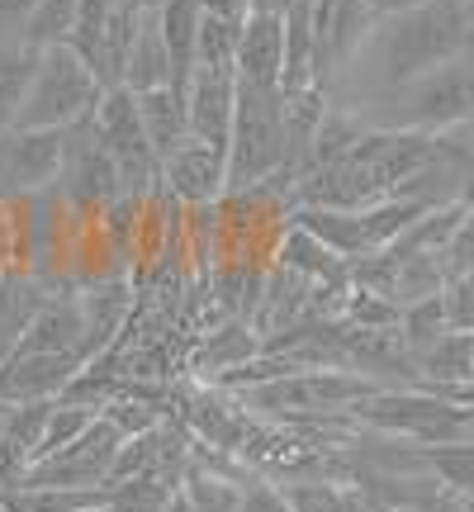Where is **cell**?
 I'll use <instances>...</instances> for the list:
<instances>
[{"instance_id": "1", "label": "cell", "mask_w": 474, "mask_h": 512, "mask_svg": "<svg viewBox=\"0 0 474 512\" xmlns=\"http://www.w3.org/2000/svg\"><path fill=\"white\" fill-rule=\"evenodd\" d=\"M465 48H470L465 0H427L403 15H380L370 38L356 48V57L328 81V100L361 110L370 100L418 81L422 72L451 62Z\"/></svg>"}, {"instance_id": "2", "label": "cell", "mask_w": 474, "mask_h": 512, "mask_svg": "<svg viewBox=\"0 0 474 512\" xmlns=\"http://www.w3.org/2000/svg\"><path fill=\"white\" fill-rule=\"evenodd\" d=\"M370 128H399V133H456V128L474 124V53H456L451 62H441L432 72H422L418 81H408L399 91L380 95L356 110Z\"/></svg>"}, {"instance_id": "3", "label": "cell", "mask_w": 474, "mask_h": 512, "mask_svg": "<svg viewBox=\"0 0 474 512\" xmlns=\"http://www.w3.org/2000/svg\"><path fill=\"white\" fill-rule=\"evenodd\" d=\"M290 176V124L285 91L237 81L233 138H228V195H247L256 185Z\"/></svg>"}, {"instance_id": "4", "label": "cell", "mask_w": 474, "mask_h": 512, "mask_svg": "<svg viewBox=\"0 0 474 512\" xmlns=\"http://www.w3.org/2000/svg\"><path fill=\"white\" fill-rule=\"evenodd\" d=\"M351 418L384 432L403 437L413 446H446V441H474V403L446 399L432 389H375L370 399L351 408Z\"/></svg>"}, {"instance_id": "5", "label": "cell", "mask_w": 474, "mask_h": 512, "mask_svg": "<svg viewBox=\"0 0 474 512\" xmlns=\"http://www.w3.org/2000/svg\"><path fill=\"white\" fill-rule=\"evenodd\" d=\"M100 76L86 57L76 53L72 43H53L38 53V72L29 81V95H24V110H19L15 128H76L86 124L100 105Z\"/></svg>"}, {"instance_id": "6", "label": "cell", "mask_w": 474, "mask_h": 512, "mask_svg": "<svg viewBox=\"0 0 474 512\" xmlns=\"http://www.w3.org/2000/svg\"><path fill=\"white\" fill-rule=\"evenodd\" d=\"M91 124H95V133H100L105 152L114 157V166H119L124 195H133V200H152V195L162 190V157H157L152 143H147L138 95L128 91V86H110V91L100 95Z\"/></svg>"}, {"instance_id": "7", "label": "cell", "mask_w": 474, "mask_h": 512, "mask_svg": "<svg viewBox=\"0 0 474 512\" xmlns=\"http://www.w3.org/2000/svg\"><path fill=\"white\" fill-rule=\"evenodd\" d=\"M53 195L62 200V209L72 214H105L114 200H124V181H119V166L105 152L95 124L67 128V152H62V176H57Z\"/></svg>"}, {"instance_id": "8", "label": "cell", "mask_w": 474, "mask_h": 512, "mask_svg": "<svg viewBox=\"0 0 474 512\" xmlns=\"http://www.w3.org/2000/svg\"><path fill=\"white\" fill-rule=\"evenodd\" d=\"M67 133L62 128H10L0 138V200H38L53 195L62 176Z\"/></svg>"}, {"instance_id": "9", "label": "cell", "mask_w": 474, "mask_h": 512, "mask_svg": "<svg viewBox=\"0 0 474 512\" xmlns=\"http://www.w3.org/2000/svg\"><path fill=\"white\" fill-rule=\"evenodd\" d=\"M119 427L110 418H95L72 446H62L57 456L38 460L24 484H62V489H110L114 460H119Z\"/></svg>"}, {"instance_id": "10", "label": "cell", "mask_w": 474, "mask_h": 512, "mask_svg": "<svg viewBox=\"0 0 474 512\" xmlns=\"http://www.w3.org/2000/svg\"><path fill=\"white\" fill-rule=\"evenodd\" d=\"M162 190L176 204H219L228 195V152L200 138H185L162 162Z\"/></svg>"}, {"instance_id": "11", "label": "cell", "mask_w": 474, "mask_h": 512, "mask_svg": "<svg viewBox=\"0 0 474 512\" xmlns=\"http://www.w3.org/2000/svg\"><path fill=\"white\" fill-rule=\"evenodd\" d=\"M185 105H190V138L228 152L233 110H237V72L233 67H195L190 86H185Z\"/></svg>"}, {"instance_id": "12", "label": "cell", "mask_w": 474, "mask_h": 512, "mask_svg": "<svg viewBox=\"0 0 474 512\" xmlns=\"http://www.w3.org/2000/svg\"><path fill=\"white\" fill-rule=\"evenodd\" d=\"M81 356H38V351H15L0 361V399L10 403H43L62 399L72 380L81 375Z\"/></svg>"}, {"instance_id": "13", "label": "cell", "mask_w": 474, "mask_h": 512, "mask_svg": "<svg viewBox=\"0 0 474 512\" xmlns=\"http://www.w3.org/2000/svg\"><path fill=\"white\" fill-rule=\"evenodd\" d=\"M233 72L237 81H252V86H280L285 81V15L280 10H256L242 24Z\"/></svg>"}, {"instance_id": "14", "label": "cell", "mask_w": 474, "mask_h": 512, "mask_svg": "<svg viewBox=\"0 0 474 512\" xmlns=\"http://www.w3.org/2000/svg\"><path fill=\"white\" fill-rule=\"evenodd\" d=\"M19 351H38V356H81L91 361V332H86V313H81V299H48L38 318L29 323Z\"/></svg>"}, {"instance_id": "15", "label": "cell", "mask_w": 474, "mask_h": 512, "mask_svg": "<svg viewBox=\"0 0 474 512\" xmlns=\"http://www.w3.org/2000/svg\"><path fill=\"white\" fill-rule=\"evenodd\" d=\"M48 413H53V399L43 403H15V413L0 432V494L5 489H19L29 470L38 465V446H43V427H48Z\"/></svg>"}, {"instance_id": "16", "label": "cell", "mask_w": 474, "mask_h": 512, "mask_svg": "<svg viewBox=\"0 0 474 512\" xmlns=\"http://www.w3.org/2000/svg\"><path fill=\"white\" fill-rule=\"evenodd\" d=\"M124 86L133 95L176 86V62H171V48H166V38H162L157 10H147L138 34H133V48H128V62H124Z\"/></svg>"}, {"instance_id": "17", "label": "cell", "mask_w": 474, "mask_h": 512, "mask_svg": "<svg viewBox=\"0 0 474 512\" xmlns=\"http://www.w3.org/2000/svg\"><path fill=\"white\" fill-rule=\"evenodd\" d=\"M290 223L294 228H304L309 238H318L328 252L342 256V261H361V256H370L361 209H313V204H299V209H290Z\"/></svg>"}, {"instance_id": "18", "label": "cell", "mask_w": 474, "mask_h": 512, "mask_svg": "<svg viewBox=\"0 0 474 512\" xmlns=\"http://www.w3.org/2000/svg\"><path fill=\"white\" fill-rule=\"evenodd\" d=\"M48 299H53V294H43V285H38L29 271L0 275V361H10L19 351L29 323L38 318V309H43Z\"/></svg>"}, {"instance_id": "19", "label": "cell", "mask_w": 474, "mask_h": 512, "mask_svg": "<svg viewBox=\"0 0 474 512\" xmlns=\"http://www.w3.org/2000/svg\"><path fill=\"white\" fill-rule=\"evenodd\" d=\"M138 110H143V128L147 143L157 157H171L176 147L190 138V105H185L181 86H162V91H143L138 95Z\"/></svg>"}, {"instance_id": "20", "label": "cell", "mask_w": 474, "mask_h": 512, "mask_svg": "<svg viewBox=\"0 0 474 512\" xmlns=\"http://www.w3.org/2000/svg\"><path fill=\"white\" fill-rule=\"evenodd\" d=\"M200 0H162L157 5V24H162V38L171 48V62H176V86H190L195 76V43H200Z\"/></svg>"}, {"instance_id": "21", "label": "cell", "mask_w": 474, "mask_h": 512, "mask_svg": "<svg viewBox=\"0 0 474 512\" xmlns=\"http://www.w3.org/2000/svg\"><path fill=\"white\" fill-rule=\"evenodd\" d=\"M38 53H43V48L24 43V38L0 43V138L19 124V110H24L29 81H34V72H38Z\"/></svg>"}, {"instance_id": "22", "label": "cell", "mask_w": 474, "mask_h": 512, "mask_svg": "<svg viewBox=\"0 0 474 512\" xmlns=\"http://www.w3.org/2000/svg\"><path fill=\"white\" fill-rule=\"evenodd\" d=\"M181 494L195 512H237V503H242V484H237L228 470H219V465L190 460L185 475H181Z\"/></svg>"}, {"instance_id": "23", "label": "cell", "mask_w": 474, "mask_h": 512, "mask_svg": "<svg viewBox=\"0 0 474 512\" xmlns=\"http://www.w3.org/2000/svg\"><path fill=\"white\" fill-rule=\"evenodd\" d=\"M181 489V475H128V479H114L110 489H105V503L114 512H162L171 498Z\"/></svg>"}, {"instance_id": "24", "label": "cell", "mask_w": 474, "mask_h": 512, "mask_svg": "<svg viewBox=\"0 0 474 512\" xmlns=\"http://www.w3.org/2000/svg\"><path fill=\"white\" fill-rule=\"evenodd\" d=\"M256 356H261V332L247 328V323H228L223 332H214L209 342H204L200 351V370H209V375H228V370H242L252 366Z\"/></svg>"}, {"instance_id": "25", "label": "cell", "mask_w": 474, "mask_h": 512, "mask_svg": "<svg viewBox=\"0 0 474 512\" xmlns=\"http://www.w3.org/2000/svg\"><path fill=\"white\" fill-rule=\"evenodd\" d=\"M446 332H451V318H446V299H441V294L422 299V304H408L399 318V337H403V347L413 351V361H418L437 337H446Z\"/></svg>"}, {"instance_id": "26", "label": "cell", "mask_w": 474, "mask_h": 512, "mask_svg": "<svg viewBox=\"0 0 474 512\" xmlns=\"http://www.w3.org/2000/svg\"><path fill=\"white\" fill-rule=\"evenodd\" d=\"M76 15H81V0H43L24 29V43L34 48H53V43H67L76 29Z\"/></svg>"}, {"instance_id": "27", "label": "cell", "mask_w": 474, "mask_h": 512, "mask_svg": "<svg viewBox=\"0 0 474 512\" xmlns=\"http://www.w3.org/2000/svg\"><path fill=\"white\" fill-rule=\"evenodd\" d=\"M237 38H242V29L204 15L200 43H195V67H237Z\"/></svg>"}, {"instance_id": "28", "label": "cell", "mask_w": 474, "mask_h": 512, "mask_svg": "<svg viewBox=\"0 0 474 512\" xmlns=\"http://www.w3.org/2000/svg\"><path fill=\"white\" fill-rule=\"evenodd\" d=\"M100 418H110L119 427V437H138L147 427H157L162 413H152L147 403H128V399H114V403H100Z\"/></svg>"}, {"instance_id": "29", "label": "cell", "mask_w": 474, "mask_h": 512, "mask_svg": "<svg viewBox=\"0 0 474 512\" xmlns=\"http://www.w3.org/2000/svg\"><path fill=\"white\" fill-rule=\"evenodd\" d=\"M441 299H446V318H451V328L474 332V271L456 275V280L441 290Z\"/></svg>"}, {"instance_id": "30", "label": "cell", "mask_w": 474, "mask_h": 512, "mask_svg": "<svg viewBox=\"0 0 474 512\" xmlns=\"http://www.w3.org/2000/svg\"><path fill=\"white\" fill-rule=\"evenodd\" d=\"M441 261H446V275L456 280V275L474 271V214L460 219V228L451 233V242L441 247Z\"/></svg>"}, {"instance_id": "31", "label": "cell", "mask_w": 474, "mask_h": 512, "mask_svg": "<svg viewBox=\"0 0 474 512\" xmlns=\"http://www.w3.org/2000/svg\"><path fill=\"white\" fill-rule=\"evenodd\" d=\"M237 512H294V498L290 489H280V484H242V503Z\"/></svg>"}, {"instance_id": "32", "label": "cell", "mask_w": 474, "mask_h": 512, "mask_svg": "<svg viewBox=\"0 0 474 512\" xmlns=\"http://www.w3.org/2000/svg\"><path fill=\"white\" fill-rule=\"evenodd\" d=\"M43 0H0V43H10V38H24L29 29V19Z\"/></svg>"}, {"instance_id": "33", "label": "cell", "mask_w": 474, "mask_h": 512, "mask_svg": "<svg viewBox=\"0 0 474 512\" xmlns=\"http://www.w3.org/2000/svg\"><path fill=\"white\" fill-rule=\"evenodd\" d=\"M200 10H204L209 19H223V24H233V29H242V24L256 15L252 0H200Z\"/></svg>"}, {"instance_id": "34", "label": "cell", "mask_w": 474, "mask_h": 512, "mask_svg": "<svg viewBox=\"0 0 474 512\" xmlns=\"http://www.w3.org/2000/svg\"><path fill=\"white\" fill-rule=\"evenodd\" d=\"M15 256H19V228L10 219V204L0 200V275L15 271Z\"/></svg>"}, {"instance_id": "35", "label": "cell", "mask_w": 474, "mask_h": 512, "mask_svg": "<svg viewBox=\"0 0 474 512\" xmlns=\"http://www.w3.org/2000/svg\"><path fill=\"white\" fill-rule=\"evenodd\" d=\"M375 15H403V10H418V5H427V0H365Z\"/></svg>"}, {"instance_id": "36", "label": "cell", "mask_w": 474, "mask_h": 512, "mask_svg": "<svg viewBox=\"0 0 474 512\" xmlns=\"http://www.w3.org/2000/svg\"><path fill=\"white\" fill-rule=\"evenodd\" d=\"M460 204L474 214V162H470V176H465V185H460Z\"/></svg>"}, {"instance_id": "37", "label": "cell", "mask_w": 474, "mask_h": 512, "mask_svg": "<svg viewBox=\"0 0 474 512\" xmlns=\"http://www.w3.org/2000/svg\"><path fill=\"white\" fill-rule=\"evenodd\" d=\"M252 5H256V10H280V15H285L294 0H252Z\"/></svg>"}, {"instance_id": "38", "label": "cell", "mask_w": 474, "mask_h": 512, "mask_svg": "<svg viewBox=\"0 0 474 512\" xmlns=\"http://www.w3.org/2000/svg\"><path fill=\"white\" fill-rule=\"evenodd\" d=\"M451 138H456V143H465L474 152V124H465V128H456V133H451Z\"/></svg>"}, {"instance_id": "39", "label": "cell", "mask_w": 474, "mask_h": 512, "mask_svg": "<svg viewBox=\"0 0 474 512\" xmlns=\"http://www.w3.org/2000/svg\"><path fill=\"white\" fill-rule=\"evenodd\" d=\"M162 512H195V508H190V503H185V494H181V489H176V498H171V503H166Z\"/></svg>"}, {"instance_id": "40", "label": "cell", "mask_w": 474, "mask_h": 512, "mask_svg": "<svg viewBox=\"0 0 474 512\" xmlns=\"http://www.w3.org/2000/svg\"><path fill=\"white\" fill-rule=\"evenodd\" d=\"M10 413H15V403L0 399V432H5V422H10Z\"/></svg>"}, {"instance_id": "41", "label": "cell", "mask_w": 474, "mask_h": 512, "mask_svg": "<svg viewBox=\"0 0 474 512\" xmlns=\"http://www.w3.org/2000/svg\"><path fill=\"white\" fill-rule=\"evenodd\" d=\"M465 15H470V29H474V0H465Z\"/></svg>"}, {"instance_id": "42", "label": "cell", "mask_w": 474, "mask_h": 512, "mask_svg": "<svg viewBox=\"0 0 474 512\" xmlns=\"http://www.w3.org/2000/svg\"><path fill=\"white\" fill-rule=\"evenodd\" d=\"M91 512H114V508H110V503H100V508H91Z\"/></svg>"}, {"instance_id": "43", "label": "cell", "mask_w": 474, "mask_h": 512, "mask_svg": "<svg viewBox=\"0 0 474 512\" xmlns=\"http://www.w3.org/2000/svg\"><path fill=\"white\" fill-rule=\"evenodd\" d=\"M0 512H15V508H10V503H5V498H0Z\"/></svg>"}, {"instance_id": "44", "label": "cell", "mask_w": 474, "mask_h": 512, "mask_svg": "<svg viewBox=\"0 0 474 512\" xmlns=\"http://www.w3.org/2000/svg\"><path fill=\"white\" fill-rule=\"evenodd\" d=\"M470 53H474V29H470Z\"/></svg>"}]
</instances>
